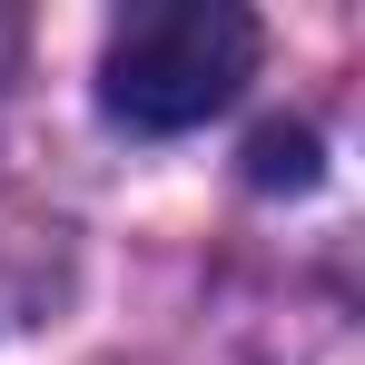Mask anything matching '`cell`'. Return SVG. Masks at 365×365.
<instances>
[{
	"instance_id": "1",
	"label": "cell",
	"mask_w": 365,
	"mask_h": 365,
	"mask_svg": "<svg viewBox=\"0 0 365 365\" xmlns=\"http://www.w3.org/2000/svg\"><path fill=\"white\" fill-rule=\"evenodd\" d=\"M247 69H257V20L237 0H148L99 50V99L119 128L178 138L237 99Z\"/></svg>"
},
{
	"instance_id": "2",
	"label": "cell",
	"mask_w": 365,
	"mask_h": 365,
	"mask_svg": "<svg viewBox=\"0 0 365 365\" xmlns=\"http://www.w3.org/2000/svg\"><path fill=\"white\" fill-rule=\"evenodd\" d=\"M257 178L277 187V178H316V138L306 128H267L257 138Z\"/></svg>"
}]
</instances>
